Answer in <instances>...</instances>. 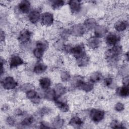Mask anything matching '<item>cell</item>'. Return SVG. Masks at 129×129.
Returning a JSON list of instances; mask_svg holds the SVG:
<instances>
[{"mask_svg": "<svg viewBox=\"0 0 129 129\" xmlns=\"http://www.w3.org/2000/svg\"><path fill=\"white\" fill-rule=\"evenodd\" d=\"M122 47L121 45L116 44L108 49L105 53V58L108 63L113 64L119 59L122 52Z\"/></svg>", "mask_w": 129, "mask_h": 129, "instance_id": "obj_1", "label": "cell"}, {"mask_svg": "<svg viewBox=\"0 0 129 129\" xmlns=\"http://www.w3.org/2000/svg\"><path fill=\"white\" fill-rule=\"evenodd\" d=\"M48 47V43L45 40H40L36 42L35 47L33 50L34 56L37 59H41Z\"/></svg>", "mask_w": 129, "mask_h": 129, "instance_id": "obj_2", "label": "cell"}, {"mask_svg": "<svg viewBox=\"0 0 129 129\" xmlns=\"http://www.w3.org/2000/svg\"><path fill=\"white\" fill-rule=\"evenodd\" d=\"M70 54H71L76 60L86 56L87 54L84 44L81 43L74 46H72Z\"/></svg>", "mask_w": 129, "mask_h": 129, "instance_id": "obj_3", "label": "cell"}, {"mask_svg": "<svg viewBox=\"0 0 129 129\" xmlns=\"http://www.w3.org/2000/svg\"><path fill=\"white\" fill-rule=\"evenodd\" d=\"M2 87L6 90L14 89L18 85L17 82L12 76H7L1 81Z\"/></svg>", "mask_w": 129, "mask_h": 129, "instance_id": "obj_4", "label": "cell"}, {"mask_svg": "<svg viewBox=\"0 0 129 129\" xmlns=\"http://www.w3.org/2000/svg\"><path fill=\"white\" fill-rule=\"evenodd\" d=\"M105 116V112L100 109L93 108L90 111L89 116L92 121L98 123L103 119Z\"/></svg>", "mask_w": 129, "mask_h": 129, "instance_id": "obj_5", "label": "cell"}, {"mask_svg": "<svg viewBox=\"0 0 129 129\" xmlns=\"http://www.w3.org/2000/svg\"><path fill=\"white\" fill-rule=\"evenodd\" d=\"M121 36L117 32H111L108 33L105 37V42L109 46H114L120 41Z\"/></svg>", "mask_w": 129, "mask_h": 129, "instance_id": "obj_6", "label": "cell"}, {"mask_svg": "<svg viewBox=\"0 0 129 129\" xmlns=\"http://www.w3.org/2000/svg\"><path fill=\"white\" fill-rule=\"evenodd\" d=\"M54 16L52 13L49 12H45L41 15L40 22L42 25L49 27L54 23Z\"/></svg>", "mask_w": 129, "mask_h": 129, "instance_id": "obj_7", "label": "cell"}, {"mask_svg": "<svg viewBox=\"0 0 129 129\" xmlns=\"http://www.w3.org/2000/svg\"><path fill=\"white\" fill-rule=\"evenodd\" d=\"M69 31L71 35L76 37H81L85 34L86 30L83 25L76 24L73 25Z\"/></svg>", "mask_w": 129, "mask_h": 129, "instance_id": "obj_8", "label": "cell"}, {"mask_svg": "<svg viewBox=\"0 0 129 129\" xmlns=\"http://www.w3.org/2000/svg\"><path fill=\"white\" fill-rule=\"evenodd\" d=\"M71 12L73 14H77L80 12L82 8V2L78 0H71L68 2Z\"/></svg>", "mask_w": 129, "mask_h": 129, "instance_id": "obj_9", "label": "cell"}, {"mask_svg": "<svg viewBox=\"0 0 129 129\" xmlns=\"http://www.w3.org/2000/svg\"><path fill=\"white\" fill-rule=\"evenodd\" d=\"M32 34V32L28 29L22 30L19 34L18 39L20 43H26L30 40Z\"/></svg>", "mask_w": 129, "mask_h": 129, "instance_id": "obj_10", "label": "cell"}, {"mask_svg": "<svg viewBox=\"0 0 129 129\" xmlns=\"http://www.w3.org/2000/svg\"><path fill=\"white\" fill-rule=\"evenodd\" d=\"M24 64V61L23 59L18 55L14 54L11 56L10 59L9 66L11 69L18 67Z\"/></svg>", "mask_w": 129, "mask_h": 129, "instance_id": "obj_11", "label": "cell"}, {"mask_svg": "<svg viewBox=\"0 0 129 129\" xmlns=\"http://www.w3.org/2000/svg\"><path fill=\"white\" fill-rule=\"evenodd\" d=\"M31 4L30 1L27 0L21 1L18 5V9L20 12L22 14L29 13L31 11Z\"/></svg>", "mask_w": 129, "mask_h": 129, "instance_id": "obj_12", "label": "cell"}, {"mask_svg": "<svg viewBox=\"0 0 129 129\" xmlns=\"http://www.w3.org/2000/svg\"><path fill=\"white\" fill-rule=\"evenodd\" d=\"M41 15L40 11L37 9H34L31 11L28 14V20L31 23L36 24L40 21Z\"/></svg>", "mask_w": 129, "mask_h": 129, "instance_id": "obj_13", "label": "cell"}, {"mask_svg": "<svg viewBox=\"0 0 129 129\" xmlns=\"http://www.w3.org/2000/svg\"><path fill=\"white\" fill-rule=\"evenodd\" d=\"M55 106L61 111L66 112L69 110V106L67 102L60 97H57L54 101Z\"/></svg>", "mask_w": 129, "mask_h": 129, "instance_id": "obj_14", "label": "cell"}, {"mask_svg": "<svg viewBox=\"0 0 129 129\" xmlns=\"http://www.w3.org/2000/svg\"><path fill=\"white\" fill-rule=\"evenodd\" d=\"M100 44V41L99 38L95 36H91L87 41V45L91 49H96L99 47Z\"/></svg>", "mask_w": 129, "mask_h": 129, "instance_id": "obj_15", "label": "cell"}, {"mask_svg": "<svg viewBox=\"0 0 129 129\" xmlns=\"http://www.w3.org/2000/svg\"><path fill=\"white\" fill-rule=\"evenodd\" d=\"M83 25L86 30L91 31L95 28L97 25V22L94 18H89L84 21Z\"/></svg>", "mask_w": 129, "mask_h": 129, "instance_id": "obj_16", "label": "cell"}, {"mask_svg": "<svg viewBox=\"0 0 129 129\" xmlns=\"http://www.w3.org/2000/svg\"><path fill=\"white\" fill-rule=\"evenodd\" d=\"M107 31V29L105 26L97 25L94 29V36L99 38H102L106 35Z\"/></svg>", "mask_w": 129, "mask_h": 129, "instance_id": "obj_17", "label": "cell"}, {"mask_svg": "<svg viewBox=\"0 0 129 129\" xmlns=\"http://www.w3.org/2000/svg\"><path fill=\"white\" fill-rule=\"evenodd\" d=\"M83 124V120L77 115L72 116L69 122V124L74 128L80 127Z\"/></svg>", "mask_w": 129, "mask_h": 129, "instance_id": "obj_18", "label": "cell"}, {"mask_svg": "<svg viewBox=\"0 0 129 129\" xmlns=\"http://www.w3.org/2000/svg\"><path fill=\"white\" fill-rule=\"evenodd\" d=\"M128 27V22L126 20H119L116 22L114 26L116 32H122L124 31Z\"/></svg>", "mask_w": 129, "mask_h": 129, "instance_id": "obj_19", "label": "cell"}, {"mask_svg": "<svg viewBox=\"0 0 129 129\" xmlns=\"http://www.w3.org/2000/svg\"><path fill=\"white\" fill-rule=\"evenodd\" d=\"M47 69V66L43 63L38 62L36 63L33 68V72L37 75L41 74L44 73Z\"/></svg>", "mask_w": 129, "mask_h": 129, "instance_id": "obj_20", "label": "cell"}, {"mask_svg": "<svg viewBox=\"0 0 129 129\" xmlns=\"http://www.w3.org/2000/svg\"><path fill=\"white\" fill-rule=\"evenodd\" d=\"M54 90L57 97H61L67 92V89L66 87L62 84L60 83L56 84Z\"/></svg>", "mask_w": 129, "mask_h": 129, "instance_id": "obj_21", "label": "cell"}, {"mask_svg": "<svg viewBox=\"0 0 129 129\" xmlns=\"http://www.w3.org/2000/svg\"><path fill=\"white\" fill-rule=\"evenodd\" d=\"M44 97L48 101H54L57 98L54 89L48 88L45 90L44 94Z\"/></svg>", "mask_w": 129, "mask_h": 129, "instance_id": "obj_22", "label": "cell"}, {"mask_svg": "<svg viewBox=\"0 0 129 129\" xmlns=\"http://www.w3.org/2000/svg\"><path fill=\"white\" fill-rule=\"evenodd\" d=\"M51 83L50 79L48 77H43L39 80V85L40 87L45 90L50 88Z\"/></svg>", "mask_w": 129, "mask_h": 129, "instance_id": "obj_23", "label": "cell"}, {"mask_svg": "<svg viewBox=\"0 0 129 129\" xmlns=\"http://www.w3.org/2000/svg\"><path fill=\"white\" fill-rule=\"evenodd\" d=\"M116 94L121 97H127L129 95L128 85H123L117 89Z\"/></svg>", "mask_w": 129, "mask_h": 129, "instance_id": "obj_24", "label": "cell"}, {"mask_svg": "<svg viewBox=\"0 0 129 129\" xmlns=\"http://www.w3.org/2000/svg\"><path fill=\"white\" fill-rule=\"evenodd\" d=\"M102 75L100 72H95L91 74L90 76V81L92 83H96L100 82L102 79Z\"/></svg>", "mask_w": 129, "mask_h": 129, "instance_id": "obj_25", "label": "cell"}, {"mask_svg": "<svg viewBox=\"0 0 129 129\" xmlns=\"http://www.w3.org/2000/svg\"><path fill=\"white\" fill-rule=\"evenodd\" d=\"M80 89L82 90L85 92H90L94 88V84L90 82H83L79 87Z\"/></svg>", "mask_w": 129, "mask_h": 129, "instance_id": "obj_26", "label": "cell"}, {"mask_svg": "<svg viewBox=\"0 0 129 129\" xmlns=\"http://www.w3.org/2000/svg\"><path fill=\"white\" fill-rule=\"evenodd\" d=\"M64 120L60 116H57L53 119L52 124L54 128H59L64 125Z\"/></svg>", "mask_w": 129, "mask_h": 129, "instance_id": "obj_27", "label": "cell"}, {"mask_svg": "<svg viewBox=\"0 0 129 129\" xmlns=\"http://www.w3.org/2000/svg\"><path fill=\"white\" fill-rule=\"evenodd\" d=\"M50 4L52 9L57 10L61 8L65 4V1L62 0H54L50 1Z\"/></svg>", "mask_w": 129, "mask_h": 129, "instance_id": "obj_28", "label": "cell"}, {"mask_svg": "<svg viewBox=\"0 0 129 129\" xmlns=\"http://www.w3.org/2000/svg\"><path fill=\"white\" fill-rule=\"evenodd\" d=\"M90 61V58L89 57V56L86 55V56L78 59L76 60V62H77V64L81 67H85L86 66H87Z\"/></svg>", "mask_w": 129, "mask_h": 129, "instance_id": "obj_29", "label": "cell"}, {"mask_svg": "<svg viewBox=\"0 0 129 129\" xmlns=\"http://www.w3.org/2000/svg\"><path fill=\"white\" fill-rule=\"evenodd\" d=\"M84 81V78L81 76H76L72 80V85L76 88H79L82 83Z\"/></svg>", "mask_w": 129, "mask_h": 129, "instance_id": "obj_30", "label": "cell"}, {"mask_svg": "<svg viewBox=\"0 0 129 129\" xmlns=\"http://www.w3.org/2000/svg\"><path fill=\"white\" fill-rule=\"evenodd\" d=\"M34 120V117L32 116H30L29 117L25 118L21 122V124L22 126H29L31 125L33 121Z\"/></svg>", "mask_w": 129, "mask_h": 129, "instance_id": "obj_31", "label": "cell"}, {"mask_svg": "<svg viewBox=\"0 0 129 129\" xmlns=\"http://www.w3.org/2000/svg\"><path fill=\"white\" fill-rule=\"evenodd\" d=\"M71 75L67 71H63L60 73V79L62 82H67L70 80Z\"/></svg>", "mask_w": 129, "mask_h": 129, "instance_id": "obj_32", "label": "cell"}, {"mask_svg": "<svg viewBox=\"0 0 129 129\" xmlns=\"http://www.w3.org/2000/svg\"><path fill=\"white\" fill-rule=\"evenodd\" d=\"M26 96L28 99L32 100L36 97H37L38 95L37 94V92L35 91L34 90L31 89L26 92Z\"/></svg>", "mask_w": 129, "mask_h": 129, "instance_id": "obj_33", "label": "cell"}, {"mask_svg": "<svg viewBox=\"0 0 129 129\" xmlns=\"http://www.w3.org/2000/svg\"><path fill=\"white\" fill-rule=\"evenodd\" d=\"M110 126L111 128H124L125 127L123 126V124L119 122L117 120H113L111 123Z\"/></svg>", "mask_w": 129, "mask_h": 129, "instance_id": "obj_34", "label": "cell"}, {"mask_svg": "<svg viewBox=\"0 0 129 129\" xmlns=\"http://www.w3.org/2000/svg\"><path fill=\"white\" fill-rule=\"evenodd\" d=\"M114 109L117 112H121L124 109V105L122 103L118 102L115 104Z\"/></svg>", "mask_w": 129, "mask_h": 129, "instance_id": "obj_35", "label": "cell"}, {"mask_svg": "<svg viewBox=\"0 0 129 129\" xmlns=\"http://www.w3.org/2000/svg\"><path fill=\"white\" fill-rule=\"evenodd\" d=\"M33 88V86L32 85L30 84H23L21 86V89L23 91H26V92L31 89H33L32 88Z\"/></svg>", "mask_w": 129, "mask_h": 129, "instance_id": "obj_36", "label": "cell"}, {"mask_svg": "<svg viewBox=\"0 0 129 129\" xmlns=\"http://www.w3.org/2000/svg\"><path fill=\"white\" fill-rule=\"evenodd\" d=\"M113 78L110 77H106L104 79V84L107 86V87H109L110 86L112 83H113Z\"/></svg>", "mask_w": 129, "mask_h": 129, "instance_id": "obj_37", "label": "cell"}, {"mask_svg": "<svg viewBox=\"0 0 129 129\" xmlns=\"http://www.w3.org/2000/svg\"><path fill=\"white\" fill-rule=\"evenodd\" d=\"M6 122L9 125L13 126L15 124L16 120L12 116H8L6 119Z\"/></svg>", "mask_w": 129, "mask_h": 129, "instance_id": "obj_38", "label": "cell"}, {"mask_svg": "<svg viewBox=\"0 0 129 129\" xmlns=\"http://www.w3.org/2000/svg\"><path fill=\"white\" fill-rule=\"evenodd\" d=\"M50 111V109L47 108V107H44L42 108H41V109L39 110V114L41 116H43L46 114H47Z\"/></svg>", "mask_w": 129, "mask_h": 129, "instance_id": "obj_39", "label": "cell"}, {"mask_svg": "<svg viewBox=\"0 0 129 129\" xmlns=\"http://www.w3.org/2000/svg\"><path fill=\"white\" fill-rule=\"evenodd\" d=\"M128 81H129V78H128V76H125L123 77L122 79V84L123 85H128Z\"/></svg>", "mask_w": 129, "mask_h": 129, "instance_id": "obj_40", "label": "cell"}, {"mask_svg": "<svg viewBox=\"0 0 129 129\" xmlns=\"http://www.w3.org/2000/svg\"><path fill=\"white\" fill-rule=\"evenodd\" d=\"M14 113L17 116H21L23 114V111L21 109H17L15 110Z\"/></svg>", "mask_w": 129, "mask_h": 129, "instance_id": "obj_41", "label": "cell"}, {"mask_svg": "<svg viewBox=\"0 0 129 129\" xmlns=\"http://www.w3.org/2000/svg\"><path fill=\"white\" fill-rule=\"evenodd\" d=\"M5 37H6V35H5V32L3 31H1V42L5 41Z\"/></svg>", "mask_w": 129, "mask_h": 129, "instance_id": "obj_42", "label": "cell"}, {"mask_svg": "<svg viewBox=\"0 0 129 129\" xmlns=\"http://www.w3.org/2000/svg\"><path fill=\"white\" fill-rule=\"evenodd\" d=\"M40 127H42V128H49V127H50V126H47V124H46V123L45 122H41L40 123Z\"/></svg>", "mask_w": 129, "mask_h": 129, "instance_id": "obj_43", "label": "cell"}]
</instances>
